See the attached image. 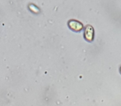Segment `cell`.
<instances>
[{
    "label": "cell",
    "instance_id": "3957f363",
    "mask_svg": "<svg viewBox=\"0 0 121 106\" xmlns=\"http://www.w3.org/2000/svg\"><path fill=\"white\" fill-rule=\"evenodd\" d=\"M30 9H31V10L33 11V12H35V13L36 12H37V13L39 12V9L37 8V7L35 8V6H34V5H30Z\"/></svg>",
    "mask_w": 121,
    "mask_h": 106
},
{
    "label": "cell",
    "instance_id": "6da1fadb",
    "mask_svg": "<svg viewBox=\"0 0 121 106\" xmlns=\"http://www.w3.org/2000/svg\"><path fill=\"white\" fill-rule=\"evenodd\" d=\"M68 25H69L70 28L72 29L73 31H76V32H79L82 29L83 25L81 22H80L77 20H71L68 22Z\"/></svg>",
    "mask_w": 121,
    "mask_h": 106
},
{
    "label": "cell",
    "instance_id": "7a4b0ae2",
    "mask_svg": "<svg viewBox=\"0 0 121 106\" xmlns=\"http://www.w3.org/2000/svg\"><path fill=\"white\" fill-rule=\"evenodd\" d=\"M85 38L88 41H92L94 38V28L91 25H88L85 29Z\"/></svg>",
    "mask_w": 121,
    "mask_h": 106
},
{
    "label": "cell",
    "instance_id": "277c9868",
    "mask_svg": "<svg viewBox=\"0 0 121 106\" xmlns=\"http://www.w3.org/2000/svg\"><path fill=\"white\" fill-rule=\"evenodd\" d=\"M120 71H121V68H120Z\"/></svg>",
    "mask_w": 121,
    "mask_h": 106
}]
</instances>
